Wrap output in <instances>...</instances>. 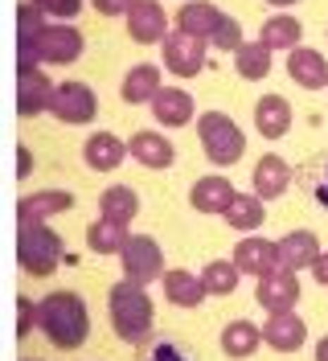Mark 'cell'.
I'll list each match as a JSON object with an SVG mask.
<instances>
[{"label":"cell","instance_id":"obj_1","mask_svg":"<svg viewBox=\"0 0 328 361\" xmlns=\"http://www.w3.org/2000/svg\"><path fill=\"white\" fill-rule=\"evenodd\" d=\"M42 333L49 337V345L58 349H78L87 345L90 316L78 292H49L42 300Z\"/></svg>","mask_w":328,"mask_h":361},{"label":"cell","instance_id":"obj_2","mask_svg":"<svg viewBox=\"0 0 328 361\" xmlns=\"http://www.w3.org/2000/svg\"><path fill=\"white\" fill-rule=\"evenodd\" d=\"M107 312L123 345H144L148 341V333H152V300L140 283L119 279L107 292Z\"/></svg>","mask_w":328,"mask_h":361},{"label":"cell","instance_id":"obj_3","mask_svg":"<svg viewBox=\"0 0 328 361\" xmlns=\"http://www.w3.org/2000/svg\"><path fill=\"white\" fill-rule=\"evenodd\" d=\"M83 54V33L74 25H45L33 42H17V66L37 62H74Z\"/></svg>","mask_w":328,"mask_h":361},{"label":"cell","instance_id":"obj_4","mask_svg":"<svg viewBox=\"0 0 328 361\" xmlns=\"http://www.w3.org/2000/svg\"><path fill=\"white\" fill-rule=\"evenodd\" d=\"M62 243L45 222H21L17 226V263L29 275H54L62 263Z\"/></svg>","mask_w":328,"mask_h":361},{"label":"cell","instance_id":"obj_5","mask_svg":"<svg viewBox=\"0 0 328 361\" xmlns=\"http://www.w3.org/2000/svg\"><path fill=\"white\" fill-rule=\"evenodd\" d=\"M197 135H201L205 157L214 160V164H221V169L238 164L242 152H246V135H242V128L226 111H205L201 123H197Z\"/></svg>","mask_w":328,"mask_h":361},{"label":"cell","instance_id":"obj_6","mask_svg":"<svg viewBox=\"0 0 328 361\" xmlns=\"http://www.w3.org/2000/svg\"><path fill=\"white\" fill-rule=\"evenodd\" d=\"M119 263H123V279L148 288L152 279H164V255H160V243L148 238V234H128V243L119 250Z\"/></svg>","mask_w":328,"mask_h":361},{"label":"cell","instance_id":"obj_7","mask_svg":"<svg viewBox=\"0 0 328 361\" xmlns=\"http://www.w3.org/2000/svg\"><path fill=\"white\" fill-rule=\"evenodd\" d=\"M267 312H296V304H300V275L291 267H275L267 271L259 279V292H255Z\"/></svg>","mask_w":328,"mask_h":361},{"label":"cell","instance_id":"obj_8","mask_svg":"<svg viewBox=\"0 0 328 361\" xmlns=\"http://www.w3.org/2000/svg\"><path fill=\"white\" fill-rule=\"evenodd\" d=\"M205 45H209L205 37H193V33L176 29V33L164 37V66L173 74H181V78H193L205 66Z\"/></svg>","mask_w":328,"mask_h":361},{"label":"cell","instance_id":"obj_9","mask_svg":"<svg viewBox=\"0 0 328 361\" xmlns=\"http://www.w3.org/2000/svg\"><path fill=\"white\" fill-rule=\"evenodd\" d=\"M54 82L45 78L42 66H17V111L29 119V115H42L54 107Z\"/></svg>","mask_w":328,"mask_h":361},{"label":"cell","instance_id":"obj_10","mask_svg":"<svg viewBox=\"0 0 328 361\" xmlns=\"http://www.w3.org/2000/svg\"><path fill=\"white\" fill-rule=\"evenodd\" d=\"M54 119H62V123H90L95 111H99V103H95V90L87 82H62V87L54 90Z\"/></svg>","mask_w":328,"mask_h":361},{"label":"cell","instance_id":"obj_11","mask_svg":"<svg viewBox=\"0 0 328 361\" xmlns=\"http://www.w3.org/2000/svg\"><path fill=\"white\" fill-rule=\"evenodd\" d=\"M128 33H131V42H140V45L164 42V37H169V17H164V8H160L156 0H135L131 13H128Z\"/></svg>","mask_w":328,"mask_h":361},{"label":"cell","instance_id":"obj_12","mask_svg":"<svg viewBox=\"0 0 328 361\" xmlns=\"http://www.w3.org/2000/svg\"><path fill=\"white\" fill-rule=\"evenodd\" d=\"M234 267H238L242 275L262 279L267 271L284 267V263H279V243H267V238H242L238 247H234Z\"/></svg>","mask_w":328,"mask_h":361},{"label":"cell","instance_id":"obj_13","mask_svg":"<svg viewBox=\"0 0 328 361\" xmlns=\"http://www.w3.org/2000/svg\"><path fill=\"white\" fill-rule=\"evenodd\" d=\"M262 341L271 349H279V353H296L308 341V324L296 312H271L267 324H262Z\"/></svg>","mask_w":328,"mask_h":361},{"label":"cell","instance_id":"obj_14","mask_svg":"<svg viewBox=\"0 0 328 361\" xmlns=\"http://www.w3.org/2000/svg\"><path fill=\"white\" fill-rule=\"evenodd\" d=\"M234 197H238V193H234V185L226 177H201L193 189H189V205H193L197 214H226Z\"/></svg>","mask_w":328,"mask_h":361},{"label":"cell","instance_id":"obj_15","mask_svg":"<svg viewBox=\"0 0 328 361\" xmlns=\"http://www.w3.org/2000/svg\"><path fill=\"white\" fill-rule=\"evenodd\" d=\"M70 205H74V193H66V189H37V193L21 197L17 218H21V222H45V218H54V214H66Z\"/></svg>","mask_w":328,"mask_h":361},{"label":"cell","instance_id":"obj_16","mask_svg":"<svg viewBox=\"0 0 328 361\" xmlns=\"http://www.w3.org/2000/svg\"><path fill=\"white\" fill-rule=\"evenodd\" d=\"M287 74H291V82H300L304 90L328 87V62L316 54V49H304V45L291 49V58H287Z\"/></svg>","mask_w":328,"mask_h":361},{"label":"cell","instance_id":"obj_17","mask_svg":"<svg viewBox=\"0 0 328 361\" xmlns=\"http://www.w3.org/2000/svg\"><path fill=\"white\" fill-rule=\"evenodd\" d=\"M128 152L144 169H169L176 160V148L169 144V135H160V132H135L131 135V144H128Z\"/></svg>","mask_w":328,"mask_h":361},{"label":"cell","instance_id":"obj_18","mask_svg":"<svg viewBox=\"0 0 328 361\" xmlns=\"http://www.w3.org/2000/svg\"><path fill=\"white\" fill-rule=\"evenodd\" d=\"M164 300L169 304H176V308H197L201 300H205V283H201V275H193V271H164Z\"/></svg>","mask_w":328,"mask_h":361},{"label":"cell","instance_id":"obj_19","mask_svg":"<svg viewBox=\"0 0 328 361\" xmlns=\"http://www.w3.org/2000/svg\"><path fill=\"white\" fill-rule=\"evenodd\" d=\"M83 157H87V164L95 169V173H111V169H119V164H123L128 144H123L119 135H111V132H95L87 140V148H83Z\"/></svg>","mask_w":328,"mask_h":361},{"label":"cell","instance_id":"obj_20","mask_svg":"<svg viewBox=\"0 0 328 361\" xmlns=\"http://www.w3.org/2000/svg\"><path fill=\"white\" fill-rule=\"evenodd\" d=\"M255 128H259V135H267V140L287 135V128H291V107H287V99L262 94L259 103H255Z\"/></svg>","mask_w":328,"mask_h":361},{"label":"cell","instance_id":"obj_21","mask_svg":"<svg viewBox=\"0 0 328 361\" xmlns=\"http://www.w3.org/2000/svg\"><path fill=\"white\" fill-rule=\"evenodd\" d=\"M152 115H156V123H169V128L189 123V119H193V99H189V90L160 87V94L152 99Z\"/></svg>","mask_w":328,"mask_h":361},{"label":"cell","instance_id":"obj_22","mask_svg":"<svg viewBox=\"0 0 328 361\" xmlns=\"http://www.w3.org/2000/svg\"><path fill=\"white\" fill-rule=\"evenodd\" d=\"M250 180H255V193H259L262 202H275L287 185H291V169H287L284 157H262L255 164V177Z\"/></svg>","mask_w":328,"mask_h":361},{"label":"cell","instance_id":"obj_23","mask_svg":"<svg viewBox=\"0 0 328 361\" xmlns=\"http://www.w3.org/2000/svg\"><path fill=\"white\" fill-rule=\"evenodd\" d=\"M320 259V243H316V234L312 230H291L287 238H279V263L291 271L300 267H312Z\"/></svg>","mask_w":328,"mask_h":361},{"label":"cell","instance_id":"obj_24","mask_svg":"<svg viewBox=\"0 0 328 361\" xmlns=\"http://www.w3.org/2000/svg\"><path fill=\"white\" fill-rule=\"evenodd\" d=\"M221 17L226 13H218L209 0H189L181 13H176V29H185V33H193V37H214V29L221 25Z\"/></svg>","mask_w":328,"mask_h":361},{"label":"cell","instance_id":"obj_25","mask_svg":"<svg viewBox=\"0 0 328 361\" xmlns=\"http://www.w3.org/2000/svg\"><path fill=\"white\" fill-rule=\"evenodd\" d=\"M135 214H140V197H135L131 185H111V189H103V197H99V218H111V222L128 226Z\"/></svg>","mask_w":328,"mask_h":361},{"label":"cell","instance_id":"obj_26","mask_svg":"<svg viewBox=\"0 0 328 361\" xmlns=\"http://www.w3.org/2000/svg\"><path fill=\"white\" fill-rule=\"evenodd\" d=\"M259 345H262V329L250 324V320H230L221 329V353L226 357H250Z\"/></svg>","mask_w":328,"mask_h":361},{"label":"cell","instance_id":"obj_27","mask_svg":"<svg viewBox=\"0 0 328 361\" xmlns=\"http://www.w3.org/2000/svg\"><path fill=\"white\" fill-rule=\"evenodd\" d=\"M119 94H123V103H131V107H140V103H152L156 94H160V70H156V66H135V70H128V78H123Z\"/></svg>","mask_w":328,"mask_h":361},{"label":"cell","instance_id":"obj_28","mask_svg":"<svg viewBox=\"0 0 328 361\" xmlns=\"http://www.w3.org/2000/svg\"><path fill=\"white\" fill-rule=\"evenodd\" d=\"M221 218H226V222L234 226V230L250 234V230H259V226H262L267 209H262V197H259V193H238V197L230 202V209H226Z\"/></svg>","mask_w":328,"mask_h":361},{"label":"cell","instance_id":"obj_29","mask_svg":"<svg viewBox=\"0 0 328 361\" xmlns=\"http://www.w3.org/2000/svg\"><path fill=\"white\" fill-rule=\"evenodd\" d=\"M123 243H128V226L111 222V218H99V222L87 226V247L95 255H119Z\"/></svg>","mask_w":328,"mask_h":361},{"label":"cell","instance_id":"obj_30","mask_svg":"<svg viewBox=\"0 0 328 361\" xmlns=\"http://www.w3.org/2000/svg\"><path fill=\"white\" fill-rule=\"evenodd\" d=\"M234 66H238L242 78H267L271 74V49L262 42H242L238 49H234Z\"/></svg>","mask_w":328,"mask_h":361},{"label":"cell","instance_id":"obj_31","mask_svg":"<svg viewBox=\"0 0 328 361\" xmlns=\"http://www.w3.org/2000/svg\"><path fill=\"white\" fill-rule=\"evenodd\" d=\"M238 279H242V271L234 267V259H214V263H205V271H201V283H205L209 295H230L238 288Z\"/></svg>","mask_w":328,"mask_h":361},{"label":"cell","instance_id":"obj_32","mask_svg":"<svg viewBox=\"0 0 328 361\" xmlns=\"http://www.w3.org/2000/svg\"><path fill=\"white\" fill-rule=\"evenodd\" d=\"M259 42L267 45V49H296V42H300V21L287 17V13H279V17H271V21L262 25Z\"/></svg>","mask_w":328,"mask_h":361},{"label":"cell","instance_id":"obj_33","mask_svg":"<svg viewBox=\"0 0 328 361\" xmlns=\"http://www.w3.org/2000/svg\"><path fill=\"white\" fill-rule=\"evenodd\" d=\"M42 29H45V13L33 0H25L21 8H17V37H21V42H33Z\"/></svg>","mask_w":328,"mask_h":361},{"label":"cell","instance_id":"obj_34","mask_svg":"<svg viewBox=\"0 0 328 361\" xmlns=\"http://www.w3.org/2000/svg\"><path fill=\"white\" fill-rule=\"evenodd\" d=\"M33 324H42V304H33L29 295H17V337H29Z\"/></svg>","mask_w":328,"mask_h":361},{"label":"cell","instance_id":"obj_35","mask_svg":"<svg viewBox=\"0 0 328 361\" xmlns=\"http://www.w3.org/2000/svg\"><path fill=\"white\" fill-rule=\"evenodd\" d=\"M209 42L218 45V49H230V54H234V49L242 45V25L234 21V17H221V25L214 29V37H209Z\"/></svg>","mask_w":328,"mask_h":361},{"label":"cell","instance_id":"obj_36","mask_svg":"<svg viewBox=\"0 0 328 361\" xmlns=\"http://www.w3.org/2000/svg\"><path fill=\"white\" fill-rule=\"evenodd\" d=\"M42 13H49V17H78V8H83V0H33Z\"/></svg>","mask_w":328,"mask_h":361},{"label":"cell","instance_id":"obj_37","mask_svg":"<svg viewBox=\"0 0 328 361\" xmlns=\"http://www.w3.org/2000/svg\"><path fill=\"white\" fill-rule=\"evenodd\" d=\"M90 4H95L103 17H119V13H131V4H135V0H90Z\"/></svg>","mask_w":328,"mask_h":361},{"label":"cell","instance_id":"obj_38","mask_svg":"<svg viewBox=\"0 0 328 361\" xmlns=\"http://www.w3.org/2000/svg\"><path fill=\"white\" fill-rule=\"evenodd\" d=\"M152 361H189L176 345H156V353H152Z\"/></svg>","mask_w":328,"mask_h":361},{"label":"cell","instance_id":"obj_39","mask_svg":"<svg viewBox=\"0 0 328 361\" xmlns=\"http://www.w3.org/2000/svg\"><path fill=\"white\" fill-rule=\"evenodd\" d=\"M29 173H33V152H29V148H17V177H29Z\"/></svg>","mask_w":328,"mask_h":361},{"label":"cell","instance_id":"obj_40","mask_svg":"<svg viewBox=\"0 0 328 361\" xmlns=\"http://www.w3.org/2000/svg\"><path fill=\"white\" fill-rule=\"evenodd\" d=\"M312 275H316V283H324L328 288V250H320V259L312 263Z\"/></svg>","mask_w":328,"mask_h":361},{"label":"cell","instance_id":"obj_41","mask_svg":"<svg viewBox=\"0 0 328 361\" xmlns=\"http://www.w3.org/2000/svg\"><path fill=\"white\" fill-rule=\"evenodd\" d=\"M316 202H320V205L328 209V177L320 180V185H316Z\"/></svg>","mask_w":328,"mask_h":361},{"label":"cell","instance_id":"obj_42","mask_svg":"<svg viewBox=\"0 0 328 361\" xmlns=\"http://www.w3.org/2000/svg\"><path fill=\"white\" fill-rule=\"evenodd\" d=\"M316 361H328V337L316 341Z\"/></svg>","mask_w":328,"mask_h":361},{"label":"cell","instance_id":"obj_43","mask_svg":"<svg viewBox=\"0 0 328 361\" xmlns=\"http://www.w3.org/2000/svg\"><path fill=\"white\" fill-rule=\"evenodd\" d=\"M267 4H279V8H287V4H296V0H267Z\"/></svg>","mask_w":328,"mask_h":361},{"label":"cell","instance_id":"obj_44","mask_svg":"<svg viewBox=\"0 0 328 361\" xmlns=\"http://www.w3.org/2000/svg\"><path fill=\"white\" fill-rule=\"evenodd\" d=\"M25 361H29V357H25Z\"/></svg>","mask_w":328,"mask_h":361}]
</instances>
